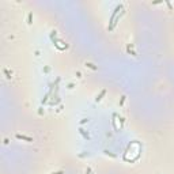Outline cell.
<instances>
[{
    "mask_svg": "<svg viewBox=\"0 0 174 174\" xmlns=\"http://www.w3.org/2000/svg\"><path fill=\"white\" fill-rule=\"evenodd\" d=\"M122 8H124V6H122V4H118L117 7L114 8L113 14H112V16H110L109 26H107V27H110V26H112V25H113V23H114V21H116V19H117V16H118V12H120V11H122Z\"/></svg>",
    "mask_w": 174,
    "mask_h": 174,
    "instance_id": "6da1fadb",
    "label": "cell"
},
{
    "mask_svg": "<svg viewBox=\"0 0 174 174\" xmlns=\"http://www.w3.org/2000/svg\"><path fill=\"white\" fill-rule=\"evenodd\" d=\"M16 139H19V140H25V142H29L32 143L33 142V137H30V136H25V135H16Z\"/></svg>",
    "mask_w": 174,
    "mask_h": 174,
    "instance_id": "7a4b0ae2",
    "label": "cell"
},
{
    "mask_svg": "<svg viewBox=\"0 0 174 174\" xmlns=\"http://www.w3.org/2000/svg\"><path fill=\"white\" fill-rule=\"evenodd\" d=\"M105 94H106V90L103 89L102 91L100 92V95H97V98H95V102H100V101H101V100H102V98H103V95H105Z\"/></svg>",
    "mask_w": 174,
    "mask_h": 174,
    "instance_id": "3957f363",
    "label": "cell"
},
{
    "mask_svg": "<svg viewBox=\"0 0 174 174\" xmlns=\"http://www.w3.org/2000/svg\"><path fill=\"white\" fill-rule=\"evenodd\" d=\"M79 132H80V135H82L83 137L86 139V140H89V139H90L89 133H86V132H84V129H83V128H79Z\"/></svg>",
    "mask_w": 174,
    "mask_h": 174,
    "instance_id": "277c9868",
    "label": "cell"
},
{
    "mask_svg": "<svg viewBox=\"0 0 174 174\" xmlns=\"http://www.w3.org/2000/svg\"><path fill=\"white\" fill-rule=\"evenodd\" d=\"M27 23L29 25H32L33 23V14L32 12H29V15H27Z\"/></svg>",
    "mask_w": 174,
    "mask_h": 174,
    "instance_id": "5b68a950",
    "label": "cell"
},
{
    "mask_svg": "<svg viewBox=\"0 0 174 174\" xmlns=\"http://www.w3.org/2000/svg\"><path fill=\"white\" fill-rule=\"evenodd\" d=\"M86 67L91 68V69H94V71H97V69H98V68H97V67H95V65H94V64H91V63H86Z\"/></svg>",
    "mask_w": 174,
    "mask_h": 174,
    "instance_id": "8992f818",
    "label": "cell"
},
{
    "mask_svg": "<svg viewBox=\"0 0 174 174\" xmlns=\"http://www.w3.org/2000/svg\"><path fill=\"white\" fill-rule=\"evenodd\" d=\"M87 121H89V120H87V118H83V120L80 121V124H86V122H87Z\"/></svg>",
    "mask_w": 174,
    "mask_h": 174,
    "instance_id": "52a82bcc",
    "label": "cell"
},
{
    "mask_svg": "<svg viewBox=\"0 0 174 174\" xmlns=\"http://www.w3.org/2000/svg\"><path fill=\"white\" fill-rule=\"evenodd\" d=\"M52 174H64V171L60 170V171H56V173H52Z\"/></svg>",
    "mask_w": 174,
    "mask_h": 174,
    "instance_id": "ba28073f",
    "label": "cell"
},
{
    "mask_svg": "<svg viewBox=\"0 0 174 174\" xmlns=\"http://www.w3.org/2000/svg\"><path fill=\"white\" fill-rule=\"evenodd\" d=\"M86 174H91V169H90V167L87 169V170H86Z\"/></svg>",
    "mask_w": 174,
    "mask_h": 174,
    "instance_id": "9c48e42d",
    "label": "cell"
}]
</instances>
